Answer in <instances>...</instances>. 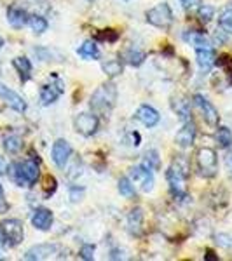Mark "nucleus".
<instances>
[{"label":"nucleus","mask_w":232,"mask_h":261,"mask_svg":"<svg viewBox=\"0 0 232 261\" xmlns=\"http://www.w3.org/2000/svg\"><path fill=\"white\" fill-rule=\"evenodd\" d=\"M196 60L197 65L202 71H210L217 63V56H215V50L212 49H196Z\"/></svg>","instance_id":"17"},{"label":"nucleus","mask_w":232,"mask_h":261,"mask_svg":"<svg viewBox=\"0 0 232 261\" xmlns=\"http://www.w3.org/2000/svg\"><path fill=\"white\" fill-rule=\"evenodd\" d=\"M129 178L134 185L142 188L143 192H150L154 188V176H152V171L147 169L143 166H136L129 171Z\"/></svg>","instance_id":"9"},{"label":"nucleus","mask_w":232,"mask_h":261,"mask_svg":"<svg viewBox=\"0 0 232 261\" xmlns=\"http://www.w3.org/2000/svg\"><path fill=\"white\" fill-rule=\"evenodd\" d=\"M142 223H143V211L140 207L133 209L129 213V218H128V226H129V231L133 235H140L142 233Z\"/></svg>","instance_id":"21"},{"label":"nucleus","mask_w":232,"mask_h":261,"mask_svg":"<svg viewBox=\"0 0 232 261\" xmlns=\"http://www.w3.org/2000/svg\"><path fill=\"white\" fill-rule=\"evenodd\" d=\"M213 16H215V9L212 6H201L199 7V11H197V18H199L201 23H210V21L213 19Z\"/></svg>","instance_id":"32"},{"label":"nucleus","mask_w":232,"mask_h":261,"mask_svg":"<svg viewBox=\"0 0 232 261\" xmlns=\"http://www.w3.org/2000/svg\"><path fill=\"white\" fill-rule=\"evenodd\" d=\"M115 98H117V91L113 84H105V86L98 87L91 96L89 107L92 112L96 113H108L115 105Z\"/></svg>","instance_id":"3"},{"label":"nucleus","mask_w":232,"mask_h":261,"mask_svg":"<svg viewBox=\"0 0 232 261\" xmlns=\"http://www.w3.org/2000/svg\"><path fill=\"white\" fill-rule=\"evenodd\" d=\"M70 155H72V146H70V143L66 140H58L53 145L51 157H53V162L56 164V167L63 169V167L66 166V162H68Z\"/></svg>","instance_id":"12"},{"label":"nucleus","mask_w":232,"mask_h":261,"mask_svg":"<svg viewBox=\"0 0 232 261\" xmlns=\"http://www.w3.org/2000/svg\"><path fill=\"white\" fill-rule=\"evenodd\" d=\"M182 2V6L185 7V9H191V7H196L201 4V0H180Z\"/></svg>","instance_id":"37"},{"label":"nucleus","mask_w":232,"mask_h":261,"mask_svg":"<svg viewBox=\"0 0 232 261\" xmlns=\"http://www.w3.org/2000/svg\"><path fill=\"white\" fill-rule=\"evenodd\" d=\"M194 140H196V124L191 120L183 122V127L176 133V145L182 146V148H189V146L194 145Z\"/></svg>","instance_id":"14"},{"label":"nucleus","mask_w":232,"mask_h":261,"mask_svg":"<svg viewBox=\"0 0 232 261\" xmlns=\"http://www.w3.org/2000/svg\"><path fill=\"white\" fill-rule=\"evenodd\" d=\"M218 24H220V28L223 32L232 33V9H227L222 12L220 18H218Z\"/></svg>","instance_id":"31"},{"label":"nucleus","mask_w":232,"mask_h":261,"mask_svg":"<svg viewBox=\"0 0 232 261\" xmlns=\"http://www.w3.org/2000/svg\"><path fill=\"white\" fill-rule=\"evenodd\" d=\"M147 23H150L152 27L161 28V30H168L173 24V11L166 2L157 4L155 7L147 11Z\"/></svg>","instance_id":"4"},{"label":"nucleus","mask_w":232,"mask_h":261,"mask_svg":"<svg viewBox=\"0 0 232 261\" xmlns=\"http://www.w3.org/2000/svg\"><path fill=\"white\" fill-rule=\"evenodd\" d=\"M2 45H4V40H2V37H0V49H2Z\"/></svg>","instance_id":"41"},{"label":"nucleus","mask_w":232,"mask_h":261,"mask_svg":"<svg viewBox=\"0 0 232 261\" xmlns=\"http://www.w3.org/2000/svg\"><path fill=\"white\" fill-rule=\"evenodd\" d=\"M77 54L81 58H84V60H98V58H100V49H98V45H96L95 42L87 40L77 49Z\"/></svg>","instance_id":"22"},{"label":"nucleus","mask_w":232,"mask_h":261,"mask_svg":"<svg viewBox=\"0 0 232 261\" xmlns=\"http://www.w3.org/2000/svg\"><path fill=\"white\" fill-rule=\"evenodd\" d=\"M136 119L142 122L143 125H147V127H154V125L159 124V113L155 108L149 107V105H142L140 108H138L136 112Z\"/></svg>","instance_id":"16"},{"label":"nucleus","mask_w":232,"mask_h":261,"mask_svg":"<svg viewBox=\"0 0 232 261\" xmlns=\"http://www.w3.org/2000/svg\"><path fill=\"white\" fill-rule=\"evenodd\" d=\"M82 193H84L82 188H81V190H77V188H72V190H70V199L74 202H77L82 197Z\"/></svg>","instance_id":"36"},{"label":"nucleus","mask_w":232,"mask_h":261,"mask_svg":"<svg viewBox=\"0 0 232 261\" xmlns=\"http://www.w3.org/2000/svg\"><path fill=\"white\" fill-rule=\"evenodd\" d=\"M197 167L204 178H213L217 174V153L213 148H201L197 151Z\"/></svg>","instance_id":"5"},{"label":"nucleus","mask_w":232,"mask_h":261,"mask_svg":"<svg viewBox=\"0 0 232 261\" xmlns=\"http://www.w3.org/2000/svg\"><path fill=\"white\" fill-rule=\"evenodd\" d=\"M183 39H185V42H189L191 45H194L196 49H212V42L199 32H187L183 35Z\"/></svg>","instance_id":"19"},{"label":"nucleus","mask_w":232,"mask_h":261,"mask_svg":"<svg viewBox=\"0 0 232 261\" xmlns=\"http://www.w3.org/2000/svg\"><path fill=\"white\" fill-rule=\"evenodd\" d=\"M0 98L6 101L7 107L12 108L14 112L23 113L25 110H27V101L21 98L18 92H14L12 89H9V87H7L6 84H2V82H0Z\"/></svg>","instance_id":"11"},{"label":"nucleus","mask_w":232,"mask_h":261,"mask_svg":"<svg viewBox=\"0 0 232 261\" xmlns=\"http://www.w3.org/2000/svg\"><path fill=\"white\" fill-rule=\"evenodd\" d=\"M28 18L30 16L27 14L25 9H21V7H9V11H7V21H9V24L12 28H16V30L23 28L28 23Z\"/></svg>","instance_id":"18"},{"label":"nucleus","mask_w":232,"mask_h":261,"mask_svg":"<svg viewBox=\"0 0 232 261\" xmlns=\"http://www.w3.org/2000/svg\"><path fill=\"white\" fill-rule=\"evenodd\" d=\"M142 166L147 167V169H150V171H157L159 166H161V161H159V153H157V151H155V150L147 151Z\"/></svg>","instance_id":"24"},{"label":"nucleus","mask_w":232,"mask_h":261,"mask_svg":"<svg viewBox=\"0 0 232 261\" xmlns=\"http://www.w3.org/2000/svg\"><path fill=\"white\" fill-rule=\"evenodd\" d=\"M98 125H100L98 117L92 115V113H79L75 117V129L82 136H92L98 130Z\"/></svg>","instance_id":"8"},{"label":"nucleus","mask_w":232,"mask_h":261,"mask_svg":"<svg viewBox=\"0 0 232 261\" xmlns=\"http://www.w3.org/2000/svg\"><path fill=\"white\" fill-rule=\"evenodd\" d=\"M225 164H227V169H229V172L232 174V153L227 155V159H225Z\"/></svg>","instance_id":"39"},{"label":"nucleus","mask_w":232,"mask_h":261,"mask_svg":"<svg viewBox=\"0 0 232 261\" xmlns=\"http://www.w3.org/2000/svg\"><path fill=\"white\" fill-rule=\"evenodd\" d=\"M0 259H2V256H0Z\"/></svg>","instance_id":"42"},{"label":"nucleus","mask_w":232,"mask_h":261,"mask_svg":"<svg viewBox=\"0 0 232 261\" xmlns=\"http://www.w3.org/2000/svg\"><path fill=\"white\" fill-rule=\"evenodd\" d=\"M21 146H23V141H21L19 136H7L6 140H4V150L11 155L18 153L21 150Z\"/></svg>","instance_id":"25"},{"label":"nucleus","mask_w":232,"mask_h":261,"mask_svg":"<svg viewBox=\"0 0 232 261\" xmlns=\"http://www.w3.org/2000/svg\"><path fill=\"white\" fill-rule=\"evenodd\" d=\"M170 190L175 197L187 195V178H189V162L183 157H176L166 172Z\"/></svg>","instance_id":"1"},{"label":"nucleus","mask_w":232,"mask_h":261,"mask_svg":"<svg viewBox=\"0 0 232 261\" xmlns=\"http://www.w3.org/2000/svg\"><path fill=\"white\" fill-rule=\"evenodd\" d=\"M194 105L199 108V112H201V115L206 124H208L210 127H217L220 117H218V112L212 105V101H208L202 94H194Z\"/></svg>","instance_id":"7"},{"label":"nucleus","mask_w":232,"mask_h":261,"mask_svg":"<svg viewBox=\"0 0 232 261\" xmlns=\"http://www.w3.org/2000/svg\"><path fill=\"white\" fill-rule=\"evenodd\" d=\"M12 66L18 70V73L21 75V81L23 82H27L28 79L32 77V63L28 58H25V56L14 58V60H12Z\"/></svg>","instance_id":"20"},{"label":"nucleus","mask_w":232,"mask_h":261,"mask_svg":"<svg viewBox=\"0 0 232 261\" xmlns=\"http://www.w3.org/2000/svg\"><path fill=\"white\" fill-rule=\"evenodd\" d=\"M7 172V162L4 161V157H0V174H6Z\"/></svg>","instance_id":"38"},{"label":"nucleus","mask_w":232,"mask_h":261,"mask_svg":"<svg viewBox=\"0 0 232 261\" xmlns=\"http://www.w3.org/2000/svg\"><path fill=\"white\" fill-rule=\"evenodd\" d=\"M101 70H103L107 75H110V77H115V75H121L122 65H121V61L110 60V61H107V63H103V65H101Z\"/></svg>","instance_id":"29"},{"label":"nucleus","mask_w":232,"mask_h":261,"mask_svg":"<svg viewBox=\"0 0 232 261\" xmlns=\"http://www.w3.org/2000/svg\"><path fill=\"white\" fill-rule=\"evenodd\" d=\"M9 209V204L6 202V195H4V188L2 185H0V214H4Z\"/></svg>","instance_id":"35"},{"label":"nucleus","mask_w":232,"mask_h":261,"mask_svg":"<svg viewBox=\"0 0 232 261\" xmlns=\"http://www.w3.org/2000/svg\"><path fill=\"white\" fill-rule=\"evenodd\" d=\"M2 244H6V235H4V230H2V226H0V246Z\"/></svg>","instance_id":"40"},{"label":"nucleus","mask_w":232,"mask_h":261,"mask_svg":"<svg viewBox=\"0 0 232 261\" xmlns=\"http://www.w3.org/2000/svg\"><path fill=\"white\" fill-rule=\"evenodd\" d=\"M81 258L86 261H91L95 258V246H92V244H84L81 249Z\"/></svg>","instance_id":"33"},{"label":"nucleus","mask_w":232,"mask_h":261,"mask_svg":"<svg viewBox=\"0 0 232 261\" xmlns=\"http://www.w3.org/2000/svg\"><path fill=\"white\" fill-rule=\"evenodd\" d=\"M54 81H56L54 84H45V86H42V89H40V103L44 105V107L53 105L54 101L65 92V84H63L58 77H54Z\"/></svg>","instance_id":"10"},{"label":"nucleus","mask_w":232,"mask_h":261,"mask_svg":"<svg viewBox=\"0 0 232 261\" xmlns=\"http://www.w3.org/2000/svg\"><path fill=\"white\" fill-rule=\"evenodd\" d=\"M32 225L35 226L37 230H42V231L49 230L51 225H53V213L45 207L35 209L32 214Z\"/></svg>","instance_id":"15"},{"label":"nucleus","mask_w":232,"mask_h":261,"mask_svg":"<svg viewBox=\"0 0 232 261\" xmlns=\"http://www.w3.org/2000/svg\"><path fill=\"white\" fill-rule=\"evenodd\" d=\"M58 251H60V246H56V244H40V246H33L32 249H28L25 259H49L54 254H58Z\"/></svg>","instance_id":"13"},{"label":"nucleus","mask_w":232,"mask_h":261,"mask_svg":"<svg viewBox=\"0 0 232 261\" xmlns=\"http://www.w3.org/2000/svg\"><path fill=\"white\" fill-rule=\"evenodd\" d=\"M107 33H101V35H98V39H101V40H107V42H115L117 39H119V33L117 32H112V35L108 32L110 30H105Z\"/></svg>","instance_id":"34"},{"label":"nucleus","mask_w":232,"mask_h":261,"mask_svg":"<svg viewBox=\"0 0 232 261\" xmlns=\"http://www.w3.org/2000/svg\"><path fill=\"white\" fill-rule=\"evenodd\" d=\"M126 60H128V63L131 66H140L142 63L145 61V54L138 49H129L128 53H126Z\"/></svg>","instance_id":"30"},{"label":"nucleus","mask_w":232,"mask_h":261,"mask_svg":"<svg viewBox=\"0 0 232 261\" xmlns=\"http://www.w3.org/2000/svg\"><path fill=\"white\" fill-rule=\"evenodd\" d=\"M217 141L220 143L222 148H229L232 145V133L229 127H220L217 130Z\"/></svg>","instance_id":"28"},{"label":"nucleus","mask_w":232,"mask_h":261,"mask_svg":"<svg viewBox=\"0 0 232 261\" xmlns=\"http://www.w3.org/2000/svg\"><path fill=\"white\" fill-rule=\"evenodd\" d=\"M173 110L176 112V115H178L183 122H187V120L192 119V117H191V107H189V101H185L183 98H178V99L173 101Z\"/></svg>","instance_id":"23"},{"label":"nucleus","mask_w":232,"mask_h":261,"mask_svg":"<svg viewBox=\"0 0 232 261\" xmlns=\"http://www.w3.org/2000/svg\"><path fill=\"white\" fill-rule=\"evenodd\" d=\"M9 176L18 187H32V185L37 183L40 176L39 164L33 159H28L25 162H14L11 164Z\"/></svg>","instance_id":"2"},{"label":"nucleus","mask_w":232,"mask_h":261,"mask_svg":"<svg viewBox=\"0 0 232 261\" xmlns=\"http://www.w3.org/2000/svg\"><path fill=\"white\" fill-rule=\"evenodd\" d=\"M0 226H2L4 235H6V244L9 247H14L23 242L25 231H23V223L19 220H6Z\"/></svg>","instance_id":"6"},{"label":"nucleus","mask_w":232,"mask_h":261,"mask_svg":"<svg viewBox=\"0 0 232 261\" xmlns=\"http://www.w3.org/2000/svg\"><path fill=\"white\" fill-rule=\"evenodd\" d=\"M119 192L126 199H133L134 197V185L129 178H121L119 179Z\"/></svg>","instance_id":"27"},{"label":"nucleus","mask_w":232,"mask_h":261,"mask_svg":"<svg viewBox=\"0 0 232 261\" xmlns=\"http://www.w3.org/2000/svg\"><path fill=\"white\" fill-rule=\"evenodd\" d=\"M28 24H30V28L35 33H44V32H48V21H45L44 18H42V16H37V14H33V16H30V18H28Z\"/></svg>","instance_id":"26"}]
</instances>
